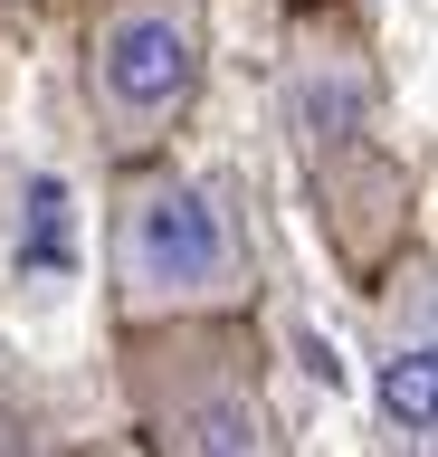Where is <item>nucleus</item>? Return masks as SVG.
I'll list each match as a JSON object with an SVG mask.
<instances>
[{"instance_id":"obj_3","label":"nucleus","mask_w":438,"mask_h":457,"mask_svg":"<svg viewBox=\"0 0 438 457\" xmlns=\"http://www.w3.org/2000/svg\"><path fill=\"white\" fill-rule=\"evenodd\" d=\"M124 410L144 457H286L258 324L124 334Z\"/></svg>"},{"instance_id":"obj_2","label":"nucleus","mask_w":438,"mask_h":457,"mask_svg":"<svg viewBox=\"0 0 438 457\" xmlns=\"http://www.w3.org/2000/svg\"><path fill=\"white\" fill-rule=\"evenodd\" d=\"M105 305H115V334L258 314V238L219 171L162 153L105 181Z\"/></svg>"},{"instance_id":"obj_6","label":"nucleus","mask_w":438,"mask_h":457,"mask_svg":"<svg viewBox=\"0 0 438 457\" xmlns=\"http://www.w3.org/2000/svg\"><path fill=\"white\" fill-rule=\"evenodd\" d=\"M10 286L20 295H67V181L58 171H29L20 181V257H10Z\"/></svg>"},{"instance_id":"obj_7","label":"nucleus","mask_w":438,"mask_h":457,"mask_svg":"<svg viewBox=\"0 0 438 457\" xmlns=\"http://www.w3.org/2000/svg\"><path fill=\"white\" fill-rule=\"evenodd\" d=\"M77 457H144V438H95V448H77Z\"/></svg>"},{"instance_id":"obj_4","label":"nucleus","mask_w":438,"mask_h":457,"mask_svg":"<svg viewBox=\"0 0 438 457\" xmlns=\"http://www.w3.org/2000/svg\"><path fill=\"white\" fill-rule=\"evenodd\" d=\"M210 86V0H95L87 48H77V96L105 143V162H162Z\"/></svg>"},{"instance_id":"obj_1","label":"nucleus","mask_w":438,"mask_h":457,"mask_svg":"<svg viewBox=\"0 0 438 457\" xmlns=\"http://www.w3.org/2000/svg\"><path fill=\"white\" fill-rule=\"evenodd\" d=\"M277 124L305 171L324 238L343 257L352 286H381L409 257V162L391 143V105H381L372 29L352 20V0H295L286 20V67H277Z\"/></svg>"},{"instance_id":"obj_5","label":"nucleus","mask_w":438,"mask_h":457,"mask_svg":"<svg viewBox=\"0 0 438 457\" xmlns=\"http://www.w3.org/2000/svg\"><path fill=\"white\" fill-rule=\"evenodd\" d=\"M372 371V457H438V257L409 248L362 314Z\"/></svg>"}]
</instances>
